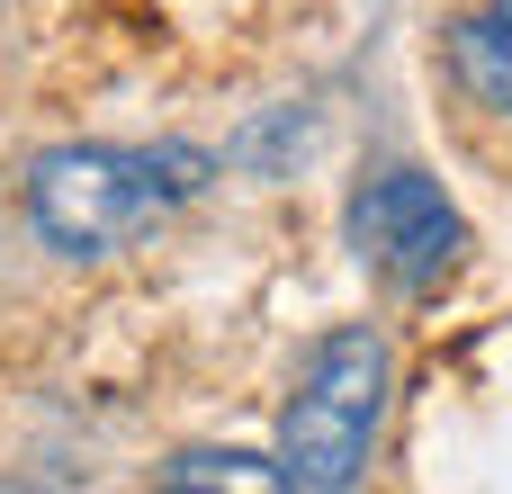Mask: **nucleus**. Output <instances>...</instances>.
Listing matches in <instances>:
<instances>
[{
	"instance_id": "nucleus-3",
	"label": "nucleus",
	"mask_w": 512,
	"mask_h": 494,
	"mask_svg": "<svg viewBox=\"0 0 512 494\" xmlns=\"http://www.w3.org/2000/svg\"><path fill=\"white\" fill-rule=\"evenodd\" d=\"M459 243H468V225H459V207L441 198V180L387 162V171H369V180L351 189V252H360L387 288H432V279L459 261Z\"/></svg>"
},
{
	"instance_id": "nucleus-4",
	"label": "nucleus",
	"mask_w": 512,
	"mask_h": 494,
	"mask_svg": "<svg viewBox=\"0 0 512 494\" xmlns=\"http://www.w3.org/2000/svg\"><path fill=\"white\" fill-rule=\"evenodd\" d=\"M450 72L468 81V99L512 117V0H486L459 36H450Z\"/></svg>"
},
{
	"instance_id": "nucleus-5",
	"label": "nucleus",
	"mask_w": 512,
	"mask_h": 494,
	"mask_svg": "<svg viewBox=\"0 0 512 494\" xmlns=\"http://www.w3.org/2000/svg\"><path fill=\"white\" fill-rule=\"evenodd\" d=\"M153 494H306V486H288V468L252 459V450H180Z\"/></svg>"
},
{
	"instance_id": "nucleus-1",
	"label": "nucleus",
	"mask_w": 512,
	"mask_h": 494,
	"mask_svg": "<svg viewBox=\"0 0 512 494\" xmlns=\"http://www.w3.org/2000/svg\"><path fill=\"white\" fill-rule=\"evenodd\" d=\"M216 153L198 144H54L27 171V216L54 252H117L198 198Z\"/></svg>"
},
{
	"instance_id": "nucleus-2",
	"label": "nucleus",
	"mask_w": 512,
	"mask_h": 494,
	"mask_svg": "<svg viewBox=\"0 0 512 494\" xmlns=\"http://www.w3.org/2000/svg\"><path fill=\"white\" fill-rule=\"evenodd\" d=\"M378 414H387V342L369 324L324 333L306 351V378H297L288 414H279V468H288V486L342 494L369 468Z\"/></svg>"
}]
</instances>
